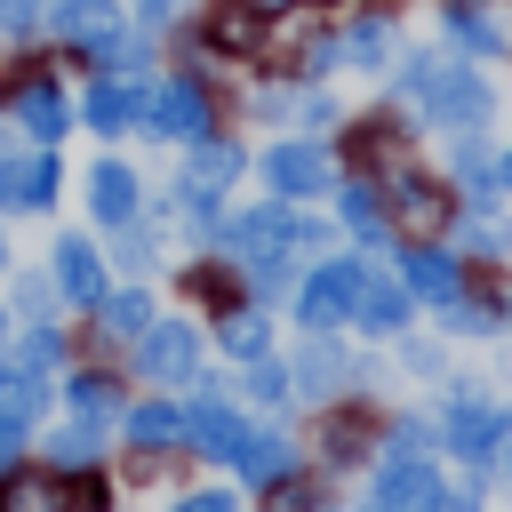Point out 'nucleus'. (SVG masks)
<instances>
[{"label":"nucleus","instance_id":"1","mask_svg":"<svg viewBox=\"0 0 512 512\" xmlns=\"http://www.w3.org/2000/svg\"><path fill=\"white\" fill-rule=\"evenodd\" d=\"M400 96L432 120V128H488V80L472 64H448V56H408L400 72Z\"/></svg>","mask_w":512,"mask_h":512},{"label":"nucleus","instance_id":"2","mask_svg":"<svg viewBox=\"0 0 512 512\" xmlns=\"http://www.w3.org/2000/svg\"><path fill=\"white\" fill-rule=\"evenodd\" d=\"M224 240H232V256L272 288V280H288V248H320V224H296L288 208H256V216L224 224Z\"/></svg>","mask_w":512,"mask_h":512},{"label":"nucleus","instance_id":"3","mask_svg":"<svg viewBox=\"0 0 512 512\" xmlns=\"http://www.w3.org/2000/svg\"><path fill=\"white\" fill-rule=\"evenodd\" d=\"M152 136H176V144H200L208 136V96H200V80H160V88H144V112H136Z\"/></svg>","mask_w":512,"mask_h":512},{"label":"nucleus","instance_id":"4","mask_svg":"<svg viewBox=\"0 0 512 512\" xmlns=\"http://www.w3.org/2000/svg\"><path fill=\"white\" fill-rule=\"evenodd\" d=\"M264 176H272V192H288V200H304V192H328V176H336V160H328V144H312V136H296V144H272V152H264Z\"/></svg>","mask_w":512,"mask_h":512},{"label":"nucleus","instance_id":"5","mask_svg":"<svg viewBox=\"0 0 512 512\" xmlns=\"http://www.w3.org/2000/svg\"><path fill=\"white\" fill-rule=\"evenodd\" d=\"M360 272H368V264H352V256H344V264H328V272H312V288H304V304H296L312 336H328V328L360 304Z\"/></svg>","mask_w":512,"mask_h":512},{"label":"nucleus","instance_id":"6","mask_svg":"<svg viewBox=\"0 0 512 512\" xmlns=\"http://www.w3.org/2000/svg\"><path fill=\"white\" fill-rule=\"evenodd\" d=\"M136 360H144V376H152V384H184V376H192V360H200V344H192V328H184V320H160V328H144V336H136Z\"/></svg>","mask_w":512,"mask_h":512},{"label":"nucleus","instance_id":"7","mask_svg":"<svg viewBox=\"0 0 512 512\" xmlns=\"http://www.w3.org/2000/svg\"><path fill=\"white\" fill-rule=\"evenodd\" d=\"M376 504H392V512H440L448 488L432 480L424 456H384V488H376Z\"/></svg>","mask_w":512,"mask_h":512},{"label":"nucleus","instance_id":"8","mask_svg":"<svg viewBox=\"0 0 512 512\" xmlns=\"http://www.w3.org/2000/svg\"><path fill=\"white\" fill-rule=\"evenodd\" d=\"M0 200H8V208H48V200H56V160H48V144H40L32 160H8V152H0Z\"/></svg>","mask_w":512,"mask_h":512},{"label":"nucleus","instance_id":"9","mask_svg":"<svg viewBox=\"0 0 512 512\" xmlns=\"http://www.w3.org/2000/svg\"><path fill=\"white\" fill-rule=\"evenodd\" d=\"M400 280H408L416 296H432V304H456V296H464V264L440 256V248H408V256H400Z\"/></svg>","mask_w":512,"mask_h":512},{"label":"nucleus","instance_id":"10","mask_svg":"<svg viewBox=\"0 0 512 512\" xmlns=\"http://www.w3.org/2000/svg\"><path fill=\"white\" fill-rule=\"evenodd\" d=\"M208 40H216L224 56H256V48H264V8H256V0H216V8H208Z\"/></svg>","mask_w":512,"mask_h":512},{"label":"nucleus","instance_id":"11","mask_svg":"<svg viewBox=\"0 0 512 512\" xmlns=\"http://www.w3.org/2000/svg\"><path fill=\"white\" fill-rule=\"evenodd\" d=\"M88 208H96V224H136V176L120 160H96L88 168Z\"/></svg>","mask_w":512,"mask_h":512},{"label":"nucleus","instance_id":"12","mask_svg":"<svg viewBox=\"0 0 512 512\" xmlns=\"http://www.w3.org/2000/svg\"><path fill=\"white\" fill-rule=\"evenodd\" d=\"M496 432H504V424H496V408H488V400H472V392H456V408H448V448L480 464V456L496 448Z\"/></svg>","mask_w":512,"mask_h":512},{"label":"nucleus","instance_id":"13","mask_svg":"<svg viewBox=\"0 0 512 512\" xmlns=\"http://www.w3.org/2000/svg\"><path fill=\"white\" fill-rule=\"evenodd\" d=\"M232 464L256 480V488H280L288 472H296V448L280 440V432H240V448H232Z\"/></svg>","mask_w":512,"mask_h":512},{"label":"nucleus","instance_id":"14","mask_svg":"<svg viewBox=\"0 0 512 512\" xmlns=\"http://www.w3.org/2000/svg\"><path fill=\"white\" fill-rule=\"evenodd\" d=\"M16 128H24L32 144H56V136H64V96H56V80H24V88H16Z\"/></svg>","mask_w":512,"mask_h":512},{"label":"nucleus","instance_id":"15","mask_svg":"<svg viewBox=\"0 0 512 512\" xmlns=\"http://www.w3.org/2000/svg\"><path fill=\"white\" fill-rule=\"evenodd\" d=\"M336 56L360 64V72H384V64H392V16H384V8H376V16H352V32L336 40Z\"/></svg>","mask_w":512,"mask_h":512},{"label":"nucleus","instance_id":"16","mask_svg":"<svg viewBox=\"0 0 512 512\" xmlns=\"http://www.w3.org/2000/svg\"><path fill=\"white\" fill-rule=\"evenodd\" d=\"M136 112H144V88H136V80H96V88H88V128H96V136H120Z\"/></svg>","mask_w":512,"mask_h":512},{"label":"nucleus","instance_id":"17","mask_svg":"<svg viewBox=\"0 0 512 512\" xmlns=\"http://www.w3.org/2000/svg\"><path fill=\"white\" fill-rule=\"evenodd\" d=\"M56 280H64L72 304H104V256H96L88 240H64V248H56Z\"/></svg>","mask_w":512,"mask_h":512},{"label":"nucleus","instance_id":"18","mask_svg":"<svg viewBox=\"0 0 512 512\" xmlns=\"http://www.w3.org/2000/svg\"><path fill=\"white\" fill-rule=\"evenodd\" d=\"M48 24H56L64 40H80V48H88V40L120 32V0H56V8H48Z\"/></svg>","mask_w":512,"mask_h":512},{"label":"nucleus","instance_id":"19","mask_svg":"<svg viewBox=\"0 0 512 512\" xmlns=\"http://www.w3.org/2000/svg\"><path fill=\"white\" fill-rule=\"evenodd\" d=\"M0 512H88V496L32 472V480H8V488H0Z\"/></svg>","mask_w":512,"mask_h":512},{"label":"nucleus","instance_id":"20","mask_svg":"<svg viewBox=\"0 0 512 512\" xmlns=\"http://www.w3.org/2000/svg\"><path fill=\"white\" fill-rule=\"evenodd\" d=\"M352 320H360L368 336H392V328L408 320V296H400L392 280H376V272H360V304H352Z\"/></svg>","mask_w":512,"mask_h":512},{"label":"nucleus","instance_id":"21","mask_svg":"<svg viewBox=\"0 0 512 512\" xmlns=\"http://www.w3.org/2000/svg\"><path fill=\"white\" fill-rule=\"evenodd\" d=\"M184 432H192V448H200V456H232L248 424H240V416H232L224 400H200V408L184 416Z\"/></svg>","mask_w":512,"mask_h":512},{"label":"nucleus","instance_id":"22","mask_svg":"<svg viewBox=\"0 0 512 512\" xmlns=\"http://www.w3.org/2000/svg\"><path fill=\"white\" fill-rule=\"evenodd\" d=\"M40 400H48V384H40L32 368H0V424H8V432H24V424L40 416Z\"/></svg>","mask_w":512,"mask_h":512},{"label":"nucleus","instance_id":"23","mask_svg":"<svg viewBox=\"0 0 512 512\" xmlns=\"http://www.w3.org/2000/svg\"><path fill=\"white\" fill-rule=\"evenodd\" d=\"M384 200H392V216H400V224H408V232H432V224H440V216H448V208H440V192H432V184H424V176H400V184H392V192H384Z\"/></svg>","mask_w":512,"mask_h":512},{"label":"nucleus","instance_id":"24","mask_svg":"<svg viewBox=\"0 0 512 512\" xmlns=\"http://www.w3.org/2000/svg\"><path fill=\"white\" fill-rule=\"evenodd\" d=\"M448 32H456V48H472V56H496V48H504V24H496L488 8H464V0H448Z\"/></svg>","mask_w":512,"mask_h":512},{"label":"nucleus","instance_id":"25","mask_svg":"<svg viewBox=\"0 0 512 512\" xmlns=\"http://www.w3.org/2000/svg\"><path fill=\"white\" fill-rule=\"evenodd\" d=\"M336 208H344V224H352L360 240H376V232H384V200H376V184H368V176H352V184L336 192Z\"/></svg>","mask_w":512,"mask_h":512},{"label":"nucleus","instance_id":"26","mask_svg":"<svg viewBox=\"0 0 512 512\" xmlns=\"http://www.w3.org/2000/svg\"><path fill=\"white\" fill-rule=\"evenodd\" d=\"M176 432H184V416H176L168 400H144V408H128V440H136V448H168Z\"/></svg>","mask_w":512,"mask_h":512},{"label":"nucleus","instance_id":"27","mask_svg":"<svg viewBox=\"0 0 512 512\" xmlns=\"http://www.w3.org/2000/svg\"><path fill=\"white\" fill-rule=\"evenodd\" d=\"M232 176H240V144L200 136V144H192V184H232Z\"/></svg>","mask_w":512,"mask_h":512},{"label":"nucleus","instance_id":"28","mask_svg":"<svg viewBox=\"0 0 512 512\" xmlns=\"http://www.w3.org/2000/svg\"><path fill=\"white\" fill-rule=\"evenodd\" d=\"M456 184L472 192V208H488V200H496V168H488V152H480L472 136L456 144Z\"/></svg>","mask_w":512,"mask_h":512},{"label":"nucleus","instance_id":"29","mask_svg":"<svg viewBox=\"0 0 512 512\" xmlns=\"http://www.w3.org/2000/svg\"><path fill=\"white\" fill-rule=\"evenodd\" d=\"M288 376H296V384H304V392H328V384H336V376H344V360H336V352H328V336H312V344H304V352H296V368H288Z\"/></svg>","mask_w":512,"mask_h":512},{"label":"nucleus","instance_id":"30","mask_svg":"<svg viewBox=\"0 0 512 512\" xmlns=\"http://www.w3.org/2000/svg\"><path fill=\"white\" fill-rule=\"evenodd\" d=\"M104 328H112V336H144V328H152V304H144V296H104Z\"/></svg>","mask_w":512,"mask_h":512},{"label":"nucleus","instance_id":"31","mask_svg":"<svg viewBox=\"0 0 512 512\" xmlns=\"http://www.w3.org/2000/svg\"><path fill=\"white\" fill-rule=\"evenodd\" d=\"M224 352H232V360H264V320H256V312H232V320H224Z\"/></svg>","mask_w":512,"mask_h":512},{"label":"nucleus","instance_id":"32","mask_svg":"<svg viewBox=\"0 0 512 512\" xmlns=\"http://www.w3.org/2000/svg\"><path fill=\"white\" fill-rule=\"evenodd\" d=\"M56 352H64V344H56V328H32V336L16 344V368H32V376H40V368H56Z\"/></svg>","mask_w":512,"mask_h":512},{"label":"nucleus","instance_id":"33","mask_svg":"<svg viewBox=\"0 0 512 512\" xmlns=\"http://www.w3.org/2000/svg\"><path fill=\"white\" fill-rule=\"evenodd\" d=\"M72 408H80V416H104V408H112V376H96V368L72 376Z\"/></svg>","mask_w":512,"mask_h":512},{"label":"nucleus","instance_id":"34","mask_svg":"<svg viewBox=\"0 0 512 512\" xmlns=\"http://www.w3.org/2000/svg\"><path fill=\"white\" fill-rule=\"evenodd\" d=\"M56 464H64V472H88V464H96V432H80V424L56 432Z\"/></svg>","mask_w":512,"mask_h":512},{"label":"nucleus","instance_id":"35","mask_svg":"<svg viewBox=\"0 0 512 512\" xmlns=\"http://www.w3.org/2000/svg\"><path fill=\"white\" fill-rule=\"evenodd\" d=\"M464 248H472V256H496V248H504V224L472 208V224H464Z\"/></svg>","mask_w":512,"mask_h":512},{"label":"nucleus","instance_id":"36","mask_svg":"<svg viewBox=\"0 0 512 512\" xmlns=\"http://www.w3.org/2000/svg\"><path fill=\"white\" fill-rule=\"evenodd\" d=\"M288 384H296L288 368H256V376H248V392H256L264 408H272V400H288Z\"/></svg>","mask_w":512,"mask_h":512},{"label":"nucleus","instance_id":"37","mask_svg":"<svg viewBox=\"0 0 512 512\" xmlns=\"http://www.w3.org/2000/svg\"><path fill=\"white\" fill-rule=\"evenodd\" d=\"M16 304L40 320V312H48V280H32V272H24V280H16Z\"/></svg>","mask_w":512,"mask_h":512},{"label":"nucleus","instance_id":"38","mask_svg":"<svg viewBox=\"0 0 512 512\" xmlns=\"http://www.w3.org/2000/svg\"><path fill=\"white\" fill-rule=\"evenodd\" d=\"M32 16H40V0H0V24L8 32H32Z\"/></svg>","mask_w":512,"mask_h":512},{"label":"nucleus","instance_id":"39","mask_svg":"<svg viewBox=\"0 0 512 512\" xmlns=\"http://www.w3.org/2000/svg\"><path fill=\"white\" fill-rule=\"evenodd\" d=\"M352 448H360V432H352V424H328V456H336V464H344V456H352Z\"/></svg>","mask_w":512,"mask_h":512},{"label":"nucleus","instance_id":"40","mask_svg":"<svg viewBox=\"0 0 512 512\" xmlns=\"http://www.w3.org/2000/svg\"><path fill=\"white\" fill-rule=\"evenodd\" d=\"M392 456H424V424H400L392 432Z\"/></svg>","mask_w":512,"mask_h":512},{"label":"nucleus","instance_id":"41","mask_svg":"<svg viewBox=\"0 0 512 512\" xmlns=\"http://www.w3.org/2000/svg\"><path fill=\"white\" fill-rule=\"evenodd\" d=\"M176 512H240V504H232V496H184Z\"/></svg>","mask_w":512,"mask_h":512},{"label":"nucleus","instance_id":"42","mask_svg":"<svg viewBox=\"0 0 512 512\" xmlns=\"http://www.w3.org/2000/svg\"><path fill=\"white\" fill-rule=\"evenodd\" d=\"M136 16H144V24H168V16H176V0H136Z\"/></svg>","mask_w":512,"mask_h":512},{"label":"nucleus","instance_id":"43","mask_svg":"<svg viewBox=\"0 0 512 512\" xmlns=\"http://www.w3.org/2000/svg\"><path fill=\"white\" fill-rule=\"evenodd\" d=\"M440 512H480V496H448V504H440Z\"/></svg>","mask_w":512,"mask_h":512},{"label":"nucleus","instance_id":"44","mask_svg":"<svg viewBox=\"0 0 512 512\" xmlns=\"http://www.w3.org/2000/svg\"><path fill=\"white\" fill-rule=\"evenodd\" d=\"M304 8H336V0H304Z\"/></svg>","mask_w":512,"mask_h":512},{"label":"nucleus","instance_id":"45","mask_svg":"<svg viewBox=\"0 0 512 512\" xmlns=\"http://www.w3.org/2000/svg\"><path fill=\"white\" fill-rule=\"evenodd\" d=\"M256 8H264V16H272V8H280V0H256Z\"/></svg>","mask_w":512,"mask_h":512},{"label":"nucleus","instance_id":"46","mask_svg":"<svg viewBox=\"0 0 512 512\" xmlns=\"http://www.w3.org/2000/svg\"><path fill=\"white\" fill-rule=\"evenodd\" d=\"M504 184H512V152H504Z\"/></svg>","mask_w":512,"mask_h":512},{"label":"nucleus","instance_id":"47","mask_svg":"<svg viewBox=\"0 0 512 512\" xmlns=\"http://www.w3.org/2000/svg\"><path fill=\"white\" fill-rule=\"evenodd\" d=\"M368 512H392V504H368Z\"/></svg>","mask_w":512,"mask_h":512}]
</instances>
